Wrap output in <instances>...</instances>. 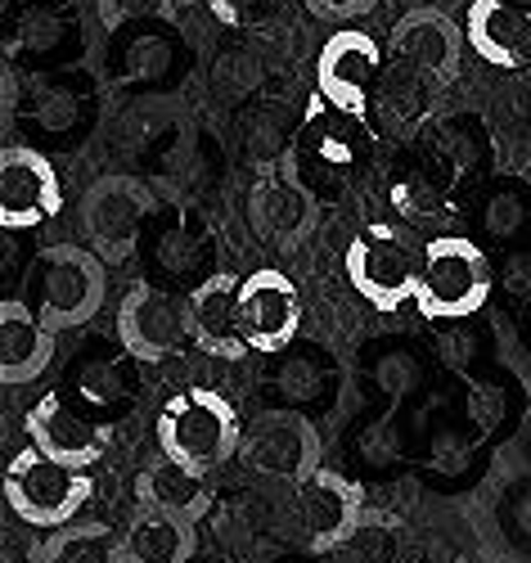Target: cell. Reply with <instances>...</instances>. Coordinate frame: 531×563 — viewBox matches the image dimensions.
<instances>
[{
  "label": "cell",
  "instance_id": "cell-14",
  "mask_svg": "<svg viewBox=\"0 0 531 563\" xmlns=\"http://www.w3.org/2000/svg\"><path fill=\"white\" fill-rule=\"evenodd\" d=\"M392 59L432 90L451 86L464 64V27H455L442 10H410L392 27Z\"/></svg>",
  "mask_w": 531,
  "mask_h": 563
},
{
  "label": "cell",
  "instance_id": "cell-7",
  "mask_svg": "<svg viewBox=\"0 0 531 563\" xmlns=\"http://www.w3.org/2000/svg\"><path fill=\"white\" fill-rule=\"evenodd\" d=\"M244 468L257 478L302 487L311 474H320V433L307 415L298 410H266L244 429V446H239Z\"/></svg>",
  "mask_w": 531,
  "mask_h": 563
},
{
  "label": "cell",
  "instance_id": "cell-18",
  "mask_svg": "<svg viewBox=\"0 0 531 563\" xmlns=\"http://www.w3.org/2000/svg\"><path fill=\"white\" fill-rule=\"evenodd\" d=\"M27 438L36 451H45L51 460L77 468V474H86V468L104 455L109 438L100 424H90V419L81 410H73L59 393H45L32 410H27Z\"/></svg>",
  "mask_w": 531,
  "mask_h": 563
},
{
  "label": "cell",
  "instance_id": "cell-25",
  "mask_svg": "<svg viewBox=\"0 0 531 563\" xmlns=\"http://www.w3.org/2000/svg\"><path fill=\"white\" fill-rule=\"evenodd\" d=\"M41 563H126V545L104 523H68L45 537Z\"/></svg>",
  "mask_w": 531,
  "mask_h": 563
},
{
  "label": "cell",
  "instance_id": "cell-5",
  "mask_svg": "<svg viewBox=\"0 0 531 563\" xmlns=\"http://www.w3.org/2000/svg\"><path fill=\"white\" fill-rule=\"evenodd\" d=\"M491 294V262L464 234H438L423 244V279H419V311L428 320H468L487 307Z\"/></svg>",
  "mask_w": 531,
  "mask_h": 563
},
{
  "label": "cell",
  "instance_id": "cell-38",
  "mask_svg": "<svg viewBox=\"0 0 531 563\" xmlns=\"http://www.w3.org/2000/svg\"><path fill=\"white\" fill-rule=\"evenodd\" d=\"M505 279H509V289L527 294V289H531V253L513 249V253L505 257Z\"/></svg>",
  "mask_w": 531,
  "mask_h": 563
},
{
  "label": "cell",
  "instance_id": "cell-22",
  "mask_svg": "<svg viewBox=\"0 0 531 563\" xmlns=\"http://www.w3.org/2000/svg\"><path fill=\"white\" fill-rule=\"evenodd\" d=\"M185 73V45L163 27H140L113 51V77L122 86H167Z\"/></svg>",
  "mask_w": 531,
  "mask_h": 563
},
{
  "label": "cell",
  "instance_id": "cell-27",
  "mask_svg": "<svg viewBox=\"0 0 531 563\" xmlns=\"http://www.w3.org/2000/svg\"><path fill=\"white\" fill-rule=\"evenodd\" d=\"M406 559V532L392 514H365L352 541L338 550V563H401Z\"/></svg>",
  "mask_w": 531,
  "mask_h": 563
},
{
  "label": "cell",
  "instance_id": "cell-26",
  "mask_svg": "<svg viewBox=\"0 0 531 563\" xmlns=\"http://www.w3.org/2000/svg\"><path fill=\"white\" fill-rule=\"evenodd\" d=\"M73 388L86 406H122L131 397V356L109 347L90 352L73 374Z\"/></svg>",
  "mask_w": 531,
  "mask_h": 563
},
{
  "label": "cell",
  "instance_id": "cell-29",
  "mask_svg": "<svg viewBox=\"0 0 531 563\" xmlns=\"http://www.w3.org/2000/svg\"><path fill=\"white\" fill-rule=\"evenodd\" d=\"M527 225H531V199H527L522 185L505 180L500 190L482 203V230H487L496 244H513Z\"/></svg>",
  "mask_w": 531,
  "mask_h": 563
},
{
  "label": "cell",
  "instance_id": "cell-32",
  "mask_svg": "<svg viewBox=\"0 0 531 563\" xmlns=\"http://www.w3.org/2000/svg\"><path fill=\"white\" fill-rule=\"evenodd\" d=\"M262 59L248 55V51H225L217 64H212V86L221 90L225 100H248L253 90L262 86Z\"/></svg>",
  "mask_w": 531,
  "mask_h": 563
},
{
  "label": "cell",
  "instance_id": "cell-11",
  "mask_svg": "<svg viewBox=\"0 0 531 563\" xmlns=\"http://www.w3.org/2000/svg\"><path fill=\"white\" fill-rule=\"evenodd\" d=\"M23 122V131L36 140H51V145H77L86 135V126L95 122V81L64 68V73H36L27 86V100L14 113Z\"/></svg>",
  "mask_w": 531,
  "mask_h": 563
},
{
  "label": "cell",
  "instance_id": "cell-21",
  "mask_svg": "<svg viewBox=\"0 0 531 563\" xmlns=\"http://www.w3.org/2000/svg\"><path fill=\"white\" fill-rule=\"evenodd\" d=\"M55 361V330H45V320L23 302L5 298L0 302V379L10 388L32 384Z\"/></svg>",
  "mask_w": 531,
  "mask_h": 563
},
{
  "label": "cell",
  "instance_id": "cell-31",
  "mask_svg": "<svg viewBox=\"0 0 531 563\" xmlns=\"http://www.w3.org/2000/svg\"><path fill=\"white\" fill-rule=\"evenodd\" d=\"M154 253L172 275H195L203 266V257H208V244H203V234H195V225L176 221L154 240Z\"/></svg>",
  "mask_w": 531,
  "mask_h": 563
},
{
  "label": "cell",
  "instance_id": "cell-16",
  "mask_svg": "<svg viewBox=\"0 0 531 563\" xmlns=\"http://www.w3.org/2000/svg\"><path fill=\"white\" fill-rule=\"evenodd\" d=\"M77 51V14L68 0H14L5 14V55L14 64H55Z\"/></svg>",
  "mask_w": 531,
  "mask_h": 563
},
{
  "label": "cell",
  "instance_id": "cell-23",
  "mask_svg": "<svg viewBox=\"0 0 531 563\" xmlns=\"http://www.w3.org/2000/svg\"><path fill=\"white\" fill-rule=\"evenodd\" d=\"M352 122H356V118L338 113V109H329V104L320 100V104L311 109L307 126H302V158H307V167L347 176V172L356 167V158H361V140H356Z\"/></svg>",
  "mask_w": 531,
  "mask_h": 563
},
{
  "label": "cell",
  "instance_id": "cell-3",
  "mask_svg": "<svg viewBox=\"0 0 531 563\" xmlns=\"http://www.w3.org/2000/svg\"><path fill=\"white\" fill-rule=\"evenodd\" d=\"M347 285L378 311H397L419 294L423 279V244H414L406 230L374 221L347 244Z\"/></svg>",
  "mask_w": 531,
  "mask_h": 563
},
{
  "label": "cell",
  "instance_id": "cell-35",
  "mask_svg": "<svg viewBox=\"0 0 531 563\" xmlns=\"http://www.w3.org/2000/svg\"><path fill=\"white\" fill-rule=\"evenodd\" d=\"M284 145H288V122H284L275 109H257V113L248 118V126H244V150H248L253 158L270 163V158L284 154Z\"/></svg>",
  "mask_w": 531,
  "mask_h": 563
},
{
  "label": "cell",
  "instance_id": "cell-10",
  "mask_svg": "<svg viewBox=\"0 0 531 563\" xmlns=\"http://www.w3.org/2000/svg\"><path fill=\"white\" fill-rule=\"evenodd\" d=\"M383 81V51L369 32H333L316 59L320 100L347 118H365Z\"/></svg>",
  "mask_w": 531,
  "mask_h": 563
},
{
  "label": "cell",
  "instance_id": "cell-33",
  "mask_svg": "<svg viewBox=\"0 0 531 563\" xmlns=\"http://www.w3.org/2000/svg\"><path fill=\"white\" fill-rule=\"evenodd\" d=\"M392 208L406 221H432V217H442V195L428 180V172H401L392 180Z\"/></svg>",
  "mask_w": 531,
  "mask_h": 563
},
{
  "label": "cell",
  "instance_id": "cell-20",
  "mask_svg": "<svg viewBox=\"0 0 531 563\" xmlns=\"http://www.w3.org/2000/svg\"><path fill=\"white\" fill-rule=\"evenodd\" d=\"M135 500L140 509H154V514H167V519H180V523H199L203 514L212 509V483L199 468H185L176 460H167L163 451L150 460L135 474Z\"/></svg>",
  "mask_w": 531,
  "mask_h": 563
},
{
  "label": "cell",
  "instance_id": "cell-13",
  "mask_svg": "<svg viewBox=\"0 0 531 563\" xmlns=\"http://www.w3.org/2000/svg\"><path fill=\"white\" fill-rule=\"evenodd\" d=\"M64 208L59 172L36 145H5L0 154V225L36 230Z\"/></svg>",
  "mask_w": 531,
  "mask_h": 563
},
{
  "label": "cell",
  "instance_id": "cell-37",
  "mask_svg": "<svg viewBox=\"0 0 531 563\" xmlns=\"http://www.w3.org/2000/svg\"><path fill=\"white\" fill-rule=\"evenodd\" d=\"M302 5H307L316 19H324V23H352V19L369 14L378 0H302Z\"/></svg>",
  "mask_w": 531,
  "mask_h": 563
},
{
  "label": "cell",
  "instance_id": "cell-4",
  "mask_svg": "<svg viewBox=\"0 0 531 563\" xmlns=\"http://www.w3.org/2000/svg\"><path fill=\"white\" fill-rule=\"evenodd\" d=\"M90 496H95L90 474H77V468L51 460L32 442L23 451H14L5 464V500L32 528L59 532V528L77 523V514L90 505Z\"/></svg>",
  "mask_w": 531,
  "mask_h": 563
},
{
  "label": "cell",
  "instance_id": "cell-2",
  "mask_svg": "<svg viewBox=\"0 0 531 563\" xmlns=\"http://www.w3.org/2000/svg\"><path fill=\"white\" fill-rule=\"evenodd\" d=\"M244 446V424L234 406L212 388H180L158 410V451L185 468L217 474V468L239 455Z\"/></svg>",
  "mask_w": 531,
  "mask_h": 563
},
{
  "label": "cell",
  "instance_id": "cell-1",
  "mask_svg": "<svg viewBox=\"0 0 531 563\" xmlns=\"http://www.w3.org/2000/svg\"><path fill=\"white\" fill-rule=\"evenodd\" d=\"M27 307L45 320V330H81L86 320L100 316L109 298V266L90 249L77 244H51L27 262Z\"/></svg>",
  "mask_w": 531,
  "mask_h": 563
},
{
  "label": "cell",
  "instance_id": "cell-24",
  "mask_svg": "<svg viewBox=\"0 0 531 563\" xmlns=\"http://www.w3.org/2000/svg\"><path fill=\"white\" fill-rule=\"evenodd\" d=\"M122 545H126V563H189L199 537H195V523L140 509L135 523L122 532Z\"/></svg>",
  "mask_w": 531,
  "mask_h": 563
},
{
  "label": "cell",
  "instance_id": "cell-6",
  "mask_svg": "<svg viewBox=\"0 0 531 563\" xmlns=\"http://www.w3.org/2000/svg\"><path fill=\"white\" fill-rule=\"evenodd\" d=\"M150 217H154V195L135 176H100L81 195L86 244L104 266H122L135 257Z\"/></svg>",
  "mask_w": 531,
  "mask_h": 563
},
{
  "label": "cell",
  "instance_id": "cell-36",
  "mask_svg": "<svg viewBox=\"0 0 531 563\" xmlns=\"http://www.w3.org/2000/svg\"><path fill=\"white\" fill-rule=\"evenodd\" d=\"M203 5L225 23V27H257L266 23L284 0H203Z\"/></svg>",
  "mask_w": 531,
  "mask_h": 563
},
{
  "label": "cell",
  "instance_id": "cell-30",
  "mask_svg": "<svg viewBox=\"0 0 531 563\" xmlns=\"http://www.w3.org/2000/svg\"><path fill=\"white\" fill-rule=\"evenodd\" d=\"M428 90L432 86H423L414 73H406L401 64H392V73L378 81V109H383V118H388V126H410L419 113H423V100H428Z\"/></svg>",
  "mask_w": 531,
  "mask_h": 563
},
{
  "label": "cell",
  "instance_id": "cell-15",
  "mask_svg": "<svg viewBox=\"0 0 531 563\" xmlns=\"http://www.w3.org/2000/svg\"><path fill=\"white\" fill-rule=\"evenodd\" d=\"M239 285H244L239 275L212 271L185 294L189 343H199L208 356H221V361H244L253 352L244 343V324H239Z\"/></svg>",
  "mask_w": 531,
  "mask_h": 563
},
{
  "label": "cell",
  "instance_id": "cell-17",
  "mask_svg": "<svg viewBox=\"0 0 531 563\" xmlns=\"http://www.w3.org/2000/svg\"><path fill=\"white\" fill-rule=\"evenodd\" d=\"M248 221L275 249H298L316 225V195L298 176L266 172L248 190Z\"/></svg>",
  "mask_w": 531,
  "mask_h": 563
},
{
  "label": "cell",
  "instance_id": "cell-28",
  "mask_svg": "<svg viewBox=\"0 0 531 563\" xmlns=\"http://www.w3.org/2000/svg\"><path fill=\"white\" fill-rule=\"evenodd\" d=\"M333 379V365L324 352H311V347H288L275 365V388L288 397V401H316L324 397Z\"/></svg>",
  "mask_w": 531,
  "mask_h": 563
},
{
  "label": "cell",
  "instance_id": "cell-19",
  "mask_svg": "<svg viewBox=\"0 0 531 563\" xmlns=\"http://www.w3.org/2000/svg\"><path fill=\"white\" fill-rule=\"evenodd\" d=\"M468 51L491 68H518L531 55V10L513 0H473L464 19Z\"/></svg>",
  "mask_w": 531,
  "mask_h": 563
},
{
  "label": "cell",
  "instance_id": "cell-34",
  "mask_svg": "<svg viewBox=\"0 0 531 563\" xmlns=\"http://www.w3.org/2000/svg\"><path fill=\"white\" fill-rule=\"evenodd\" d=\"M172 0H95V14L109 32L135 27V23H150V19H172Z\"/></svg>",
  "mask_w": 531,
  "mask_h": 563
},
{
  "label": "cell",
  "instance_id": "cell-8",
  "mask_svg": "<svg viewBox=\"0 0 531 563\" xmlns=\"http://www.w3.org/2000/svg\"><path fill=\"white\" fill-rule=\"evenodd\" d=\"M189 339V307L180 294H172L167 285H150L140 279L131 285L118 302V343L131 361L140 365H158L167 356H176Z\"/></svg>",
  "mask_w": 531,
  "mask_h": 563
},
{
  "label": "cell",
  "instance_id": "cell-9",
  "mask_svg": "<svg viewBox=\"0 0 531 563\" xmlns=\"http://www.w3.org/2000/svg\"><path fill=\"white\" fill-rule=\"evenodd\" d=\"M239 324L244 343L262 356H284L302 330V294L298 285L275 266H262L244 275L239 285Z\"/></svg>",
  "mask_w": 531,
  "mask_h": 563
},
{
  "label": "cell",
  "instance_id": "cell-12",
  "mask_svg": "<svg viewBox=\"0 0 531 563\" xmlns=\"http://www.w3.org/2000/svg\"><path fill=\"white\" fill-rule=\"evenodd\" d=\"M361 492L333 468H320L302 487H294V528L311 554H338L361 528Z\"/></svg>",
  "mask_w": 531,
  "mask_h": 563
},
{
  "label": "cell",
  "instance_id": "cell-39",
  "mask_svg": "<svg viewBox=\"0 0 531 563\" xmlns=\"http://www.w3.org/2000/svg\"><path fill=\"white\" fill-rule=\"evenodd\" d=\"M172 5H176V10H189V5H195V0H172Z\"/></svg>",
  "mask_w": 531,
  "mask_h": 563
}]
</instances>
